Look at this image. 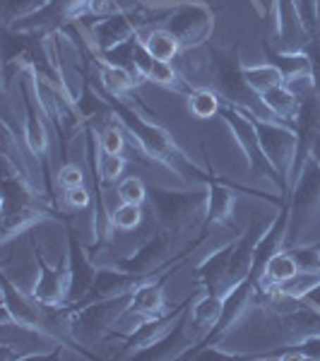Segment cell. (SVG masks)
I'll return each instance as SVG.
<instances>
[{"instance_id": "obj_20", "label": "cell", "mask_w": 320, "mask_h": 361, "mask_svg": "<svg viewBox=\"0 0 320 361\" xmlns=\"http://www.w3.org/2000/svg\"><path fill=\"white\" fill-rule=\"evenodd\" d=\"M224 308V296L222 294H202L200 299L193 301V308H190V323H193V330L200 340V345L207 340V335L212 333V328L217 325L219 316H222ZM200 349V347H197Z\"/></svg>"}, {"instance_id": "obj_12", "label": "cell", "mask_w": 320, "mask_h": 361, "mask_svg": "<svg viewBox=\"0 0 320 361\" xmlns=\"http://www.w3.org/2000/svg\"><path fill=\"white\" fill-rule=\"evenodd\" d=\"M144 25H149V17L144 15L142 10L130 8V10H123V13L94 20V25L90 27V37H92L94 49L99 54H104V51L116 49L118 44L135 37Z\"/></svg>"}, {"instance_id": "obj_30", "label": "cell", "mask_w": 320, "mask_h": 361, "mask_svg": "<svg viewBox=\"0 0 320 361\" xmlns=\"http://www.w3.org/2000/svg\"><path fill=\"white\" fill-rule=\"evenodd\" d=\"M97 166L99 173H101L104 183H111V180L121 178L125 169V157L123 154H106L101 147H99V157H97Z\"/></svg>"}, {"instance_id": "obj_4", "label": "cell", "mask_w": 320, "mask_h": 361, "mask_svg": "<svg viewBox=\"0 0 320 361\" xmlns=\"http://www.w3.org/2000/svg\"><path fill=\"white\" fill-rule=\"evenodd\" d=\"M133 294V292H130ZM130 294L109 296L92 304L68 308L70 311V340L78 347H92L116 328L121 318L128 316Z\"/></svg>"}, {"instance_id": "obj_29", "label": "cell", "mask_w": 320, "mask_h": 361, "mask_svg": "<svg viewBox=\"0 0 320 361\" xmlns=\"http://www.w3.org/2000/svg\"><path fill=\"white\" fill-rule=\"evenodd\" d=\"M116 195L121 197V202H133V205H142V202L147 200L149 190H147V185H144L137 176H125V178L118 180Z\"/></svg>"}, {"instance_id": "obj_18", "label": "cell", "mask_w": 320, "mask_h": 361, "mask_svg": "<svg viewBox=\"0 0 320 361\" xmlns=\"http://www.w3.org/2000/svg\"><path fill=\"white\" fill-rule=\"evenodd\" d=\"M263 51H265V61L279 70L284 85L311 82V63H308V56L304 54V49L284 51V49H277V46H270L267 42H263Z\"/></svg>"}, {"instance_id": "obj_27", "label": "cell", "mask_w": 320, "mask_h": 361, "mask_svg": "<svg viewBox=\"0 0 320 361\" xmlns=\"http://www.w3.org/2000/svg\"><path fill=\"white\" fill-rule=\"evenodd\" d=\"M243 75H246V82L251 85L258 94H263L270 87H277L284 82L279 70L275 66H270L267 61L263 66H243Z\"/></svg>"}, {"instance_id": "obj_7", "label": "cell", "mask_w": 320, "mask_h": 361, "mask_svg": "<svg viewBox=\"0 0 320 361\" xmlns=\"http://www.w3.org/2000/svg\"><path fill=\"white\" fill-rule=\"evenodd\" d=\"M17 87H20V99L22 106H25V142L37 159H42V171L46 178V185L51 190V176H49V161H46V149H49V128H46V109L42 104V97H39L37 82H34V73L32 70H25L17 80Z\"/></svg>"}, {"instance_id": "obj_23", "label": "cell", "mask_w": 320, "mask_h": 361, "mask_svg": "<svg viewBox=\"0 0 320 361\" xmlns=\"http://www.w3.org/2000/svg\"><path fill=\"white\" fill-rule=\"evenodd\" d=\"M142 42L147 46L149 54L154 58H159V61H166V63H173L178 58V54L183 51V46L178 44V39L164 27L149 29L147 34H142Z\"/></svg>"}, {"instance_id": "obj_37", "label": "cell", "mask_w": 320, "mask_h": 361, "mask_svg": "<svg viewBox=\"0 0 320 361\" xmlns=\"http://www.w3.org/2000/svg\"><path fill=\"white\" fill-rule=\"evenodd\" d=\"M316 22H318V32L320 34V0H316Z\"/></svg>"}, {"instance_id": "obj_17", "label": "cell", "mask_w": 320, "mask_h": 361, "mask_svg": "<svg viewBox=\"0 0 320 361\" xmlns=\"http://www.w3.org/2000/svg\"><path fill=\"white\" fill-rule=\"evenodd\" d=\"M231 250H234V243L217 248L212 255H207V258L202 260L200 265H197L195 279L202 284V292H207V294H222V296H226V292H231L229 284H226Z\"/></svg>"}, {"instance_id": "obj_24", "label": "cell", "mask_w": 320, "mask_h": 361, "mask_svg": "<svg viewBox=\"0 0 320 361\" xmlns=\"http://www.w3.org/2000/svg\"><path fill=\"white\" fill-rule=\"evenodd\" d=\"M49 5H51V0H0L3 29H13L17 22L44 13Z\"/></svg>"}, {"instance_id": "obj_31", "label": "cell", "mask_w": 320, "mask_h": 361, "mask_svg": "<svg viewBox=\"0 0 320 361\" xmlns=\"http://www.w3.org/2000/svg\"><path fill=\"white\" fill-rule=\"evenodd\" d=\"M99 142H101V149L106 154H123L125 135H123V128H121L118 121L111 123L109 128H104V130L99 133Z\"/></svg>"}, {"instance_id": "obj_9", "label": "cell", "mask_w": 320, "mask_h": 361, "mask_svg": "<svg viewBox=\"0 0 320 361\" xmlns=\"http://www.w3.org/2000/svg\"><path fill=\"white\" fill-rule=\"evenodd\" d=\"M61 347H68V342L46 330L29 328L15 320H3V335H0V359L3 361L49 357Z\"/></svg>"}, {"instance_id": "obj_22", "label": "cell", "mask_w": 320, "mask_h": 361, "mask_svg": "<svg viewBox=\"0 0 320 361\" xmlns=\"http://www.w3.org/2000/svg\"><path fill=\"white\" fill-rule=\"evenodd\" d=\"M296 272H299V265H296L292 250L289 248L277 250L265 267V275H263V279H260L258 289H275V287H279V284L287 282V279H292Z\"/></svg>"}, {"instance_id": "obj_21", "label": "cell", "mask_w": 320, "mask_h": 361, "mask_svg": "<svg viewBox=\"0 0 320 361\" xmlns=\"http://www.w3.org/2000/svg\"><path fill=\"white\" fill-rule=\"evenodd\" d=\"M205 185H207L205 229H209V224H226L231 219V209H234V190L214 176H209Z\"/></svg>"}, {"instance_id": "obj_19", "label": "cell", "mask_w": 320, "mask_h": 361, "mask_svg": "<svg viewBox=\"0 0 320 361\" xmlns=\"http://www.w3.org/2000/svg\"><path fill=\"white\" fill-rule=\"evenodd\" d=\"M260 99H263L267 111L275 116V121H279V123H284V126H289V128H294L296 111H299V104H301V94H299V92L282 82V85L270 87L267 92H263Z\"/></svg>"}, {"instance_id": "obj_26", "label": "cell", "mask_w": 320, "mask_h": 361, "mask_svg": "<svg viewBox=\"0 0 320 361\" xmlns=\"http://www.w3.org/2000/svg\"><path fill=\"white\" fill-rule=\"evenodd\" d=\"M316 287H320V272L299 270L292 279H287L284 284L275 287V292L279 296H287V299H306Z\"/></svg>"}, {"instance_id": "obj_28", "label": "cell", "mask_w": 320, "mask_h": 361, "mask_svg": "<svg viewBox=\"0 0 320 361\" xmlns=\"http://www.w3.org/2000/svg\"><path fill=\"white\" fill-rule=\"evenodd\" d=\"M142 224V205H133V202H121L111 212V226L121 231H133Z\"/></svg>"}, {"instance_id": "obj_13", "label": "cell", "mask_w": 320, "mask_h": 361, "mask_svg": "<svg viewBox=\"0 0 320 361\" xmlns=\"http://www.w3.org/2000/svg\"><path fill=\"white\" fill-rule=\"evenodd\" d=\"M193 301L195 299L190 296V299H185L183 304L168 308V311L161 313V316L142 318V323H140L137 328L125 337V342H123L125 357H137L142 349L152 347V345H156V342L161 340V337H166L173 330V325L178 323V318H181L183 313H185V308L193 306Z\"/></svg>"}, {"instance_id": "obj_10", "label": "cell", "mask_w": 320, "mask_h": 361, "mask_svg": "<svg viewBox=\"0 0 320 361\" xmlns=\"http://www.w3.org/2000/svg\"><path fill=\"white\" fill-rule=\"evenodd\" d=\"M173 243H176V236L168 234V231L161 229V226H154L152 234L144 238L130 255L121 258L118 263H113V265L125 272H133V275L152 277L178 258V255H173V250H171Z\"/></svg>"}, {"instance_id": "obj_6", "label": "cell", "mask_w": 320, "mask_h": 361, "mask_svg": "<svg viewBox=\"0 0 320 361\" xmlns=\"http://www.w3.org/2000/svg\"><path fill=\"white\" fill-rule=\"evenodd\" d=\"M219 116H222V121L229 126V130L234 133L236 142L241 145L243 154H246L251 176L253 178H267L272 185H277L279 197L287 200L289 193H287V188H284L282 178H279L277 169L272 166V161L267 159V154L263 152V147H260L258 130H255L251 116H248L246 111H241L238 106H231V104H224V106L219 109Z\"/></svg>"}, {"instance_id": "obj_33", "label": "cell", "mask_w": 320, "mask_h": 361, "mask_svg": "<svg viewBox=\"0 0 320 361\" xmlns=\"http://www.w3.org/2000/svg\"><path fill=\"white\" fill-rule=\"evenodd\" d=\"M304 54L308 56V63H311V85L313 92L320 97V34H313L308 37V42L304 44Z\"/></svg>"}, {"instance_id": "obj_34", "label": "cell", "mask_w": 320, "mask_h": 361, "mask_svg": "<svg viewBox=\"0 0 320 361\" xmlns=\"http://www.w3.org/2000/svg\"><path fill=\"white\" fill-rule=\"evenodd\" d=\"M58 183L63 185V190L78 188V185L85 183V171L78 164H70V161H66V164L61 166V171H58Z\"/></svg>"}, {"instance_id": "obj_36", "label": "cell", "mask_w": 320, "mask_h": 361, "mask_svg": "<svg viewBox=\"0 0 320 361\" xmlns=\"http://www.w3.org/2000/svg\"><path fill=\"white\" fill-rule=\"evenodd\" d=\"M311 157H313V159H316L318 164H320V137L316 140V142H313V147H311Z\"/></svg>"}, {"instance_id": "obj_15", "label": "cell", "mask_w": 320, "mask_h": 361, "mask_svg": "<svg viewBox=\"0 0 320 361\" xmlns=\"http://www.w3.org/2000/svg\"><path fill=\"white\" fill-rule=\"evenodd\" d=\"M34 255L39 263V279L32 289V296L46 306H68V267L61 270L58 265L49 263L37 243H34Z\"/></svg>"}, {"instance_id": "obj_3", "label": "cell", "mask_w": 320, "mask_h": 361, "mask_svg": "<svg viewBox=\"0 0 320 361\" xmlns=\"http://www.w3.org/2000/svg\"><path fill=\"white\" fill-rule=\"evenodd\" d=\"M149 202H152V217L156 226L166 229L173 236H185L195 229H205L207 214V185L205 190H171L152 185L149 188Z\"/></svg>"}, {"instance_id": "obj_25", "label": "cell", "mask_w": 320, "mask_h": 361, "mask_svg": "<svg viewBox=\"0 0 320 361\" xmlns=\"http://www.w3.org/2000/svg\"><path fill=\"white\" fill-rule=\"evenodd\" d=\"M219 109H222V99H219L217 92L212 87H195L188 94V111L195 116V118H212V116H219Z\"/></svg>"}, {"instance_id": "obj_14", "label": "cell", "mask_w": 320, "mask_h": 361, "mask_svg": "<svg viewBox=\"0 0 320 361\" xmlns=\"http://www.w3.org/2000/svg\"><path fill=\"white\" fill-rule=\"evenodd\" d=\"M68 306H75L92 292V284L97 279L99 267L85 253L82 243L78 241L75 231L68 234Z\"/></svg>"}, {"instance_id": "obj_2", "label": "cell", "mask_w": 320, "mask_h": 361, "mask_svg": "<svg viewBox=\"0 0 320 361\" xmlns=\"http://www.w3.org/2000/svg\"><path fill=\"white\" fill-rule=\"evenodd\" d=\"M207 85L212 87L231 106H238L241 111L260 116V118H275L263 104L258 92L246 82L241 66L238 44L234 46H209V66H207ZM205 85V87H207Z\"/></svg>"}, {"instance_id": "obj_8", "label": "cell", "mask_w": 320, "mask_h": 361, "mask_svg": "<svg viewBox=\"0 0 320 361\" xmlns=\"http://www.w3.org/2000/svg\"><path fill=\"white\" fill-rule=\"evenodd\" d=\"M253 126L258 130L260 147L267 154V159L272 161V166L277 169L279 178H282L287 193H292V173H294V161H296V147H299V140H296V130L279 121L272 118H260L253 116Z\"/></svg>"}, {"instance_id": "obj_11", "label": "cell", "mask_w": 320, "mask_h": 361, "mask_svg": "<svg viewBox=\"0 0 320 361\" xmlns=\"http://www.w3.org/2000/svg\"><path fill=\"white\" fill-rule=\"evenodd\" d=\"M161 27L168 29L178 39L183 51H188L209 37V32H212V10L202 3H183L166 15Z\"/></svg>"}, {"instance_id": "obj_32", "label": "cell", "mask_w": 320, "mask_h": 361, "mask_svg": "<svg viewBox=\"0 0 320 361\" xmlns=\"http://www.w3.org/2000/svg\"><path fill=\"white\" fill-rule=\"evenodd\" d=\"M289 250H292L299 270L320 272V243H316V246H292Z\"/></svg>"}, {"instance_id": "obj_35", "label": "cell", "mask_w": 320, "mask_h": 361, "mask_svg": "<svg viewBox=\"0 0 320 361\" xmlns=\"http://www.w3.org/2000/svg\"><path fill=\"white\" fill-rule=\"evenodd\" d=\"M63 200L73 209H85L90 205V193H87L85 185H78V188H68L66 193H63Z\"/></svg>"}, {"instance_id": "obj_16", "label": "cell", "mask_w": 320, "mask_h": 361, "mask_svg": "<svg viewBox=\"0 0 320 361\" xmlns=\"http://www.w3.org/2000/svg\"><path fill=\"white\" fill-rule=\"evenodd\" d=\"M149 277H140V275H133V272H125L121 267H99L97 272V279L92 284V292L85 296L80 304L75 306H68V308H78V306H85V304H92V301H99V299H109V296H118V294H130L135 292L140 284Z\"/></svg>"}, {"instance_id": "obj_5", "label": "cell", "mask_w": 320, "mask_h": 361, "mask_svg": "<svg viewBox=\"0 0 320 361\" xmlns=\"http://www.w3.org/2000/svg\"><path fill=\"white\" fill-rule=\"evenodd\" d=\"M289 202V226L284 248L299 246L301 234L311 224H316L320 217V164L313 157H308L296 176L292 193L287 197Z\"/></svg>"}, {"instance_id": "obj_1", "label": "cell", "mask_w": 320, "mask_h": 361, "mask_svg": "<svg viewBox=\"0 0 320 361\" xmlns=\"http://www.w3.org/2000/svg\"><path fill=\"white\" fill-rule=\"evenodd\" d=\"M106 99L113 106L116 121L137 140L144 154H149L154 161H159V164L173 169V171L181 173V176H185L188 180H202V183H207V178H209L207 173H202L200 169L185 157V152L173 142L164 128L144 118V116L140 114V109L133 106L128 99H118L111 94H106Z\"/></svg>"}]
</instances>
